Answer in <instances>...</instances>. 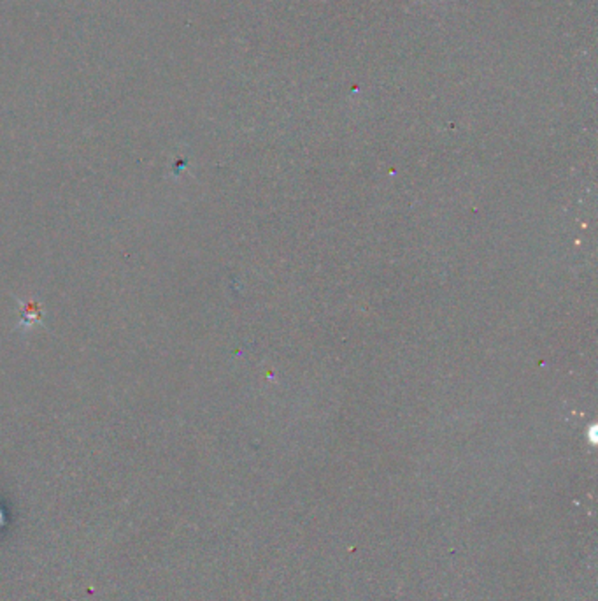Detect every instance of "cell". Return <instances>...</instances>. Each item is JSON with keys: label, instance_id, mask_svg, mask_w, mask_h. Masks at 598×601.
Returning a JSON list of instances; mask_svg holds the SVG:
<instances>
[{"label": "cell", "instance_id": "1", "mask_svg": "<svg viewBox=\"0 0 598 601\" xmlns=\"http://www.w3.org/2000/svg\"><path fill=\"white\" fill-rule=\"evenodd\" d=\"M35 322H43V309H40V306L34 301L21 304V326L30 327Z\"/></svg>", "mask_w": 598, "mask_h": 601}]
</instances>
